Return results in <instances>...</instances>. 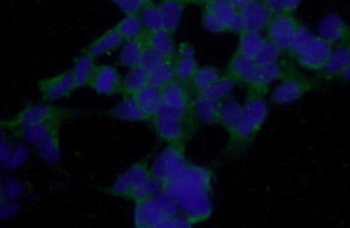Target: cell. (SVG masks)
Here are the masks:
<instances>
[{
	"label": "cell",
	"mask_w": 350,
	"mask_h": 228,
	"mask_svg": "<svg viewBox=\"0 0 350 228\" xmlns=\"http://www.w3.org/2000/svg\"><path fill=\"white\" fill-rule=\"evenodd\" d=\"M267 115L268 107L264 95L249 90L243 105L239 123L235 133L230 136L226 149L228 156L239 155L252 145L267 121Z\"/></svg>",
	"instance_id": "6da1fadb"
},
{
	"label": "cell",
	"mask_w": 350,
	"mask_h": 228,
	"mask_svg": "<svg viewBox=\"0 0 350 228\" xmlns=\"http://www.w3.org/2000/svg\"><path fill=\"white\" fill-rule=\"evenodd\" d=\"M163 190L174 199L189 192H206L211 193V171L207 168L189 162L179 176L170 182L163 184Z\"/></svg>",
	"instance_id": "7a4b0ae2"
},
{
	"label": "cell",
	"mask_w": 350,
	"mask_h": 228,
	"mask_svg": "<svg viewBox=\"0 0 350 228\" xmlns=\"http://www.w3.org/2000/svg\"><path fill=\"white\" fill-rule=\"evenodd\" d=\"M70 111L46 104H32L22 109L14 118L1 121L2 129L15 130L18 128L50 121H64L70 117Z\"/></svg>",
	"instance_id": "3957f363"
},
{
	"label": "cell",
	"mask_w": 350,
	"mask_h": 228,
	"mask_svg": "<svg viewBox=\"0 0 350 228\" xmlns=\"http://www.w3.org/2000/svg\"><path fill=\"white\" fill-rule=\"evenodd\" d=\"M187 164L185 145L174 143L159 153L151 166V173L164 184L179 176Z\"/></svg>",
	"instance_id": "277c9868"
},
{
	"label": "cell",
	"mask_w": 350,
	"mask_h": 228,
	"mask_svg": "<svg viewBox=\"0 0 350 228\" xmlns=\"http://www.w3.org/2000/svg\"><path fill=\"white\" fill-rule=\"evenodd\" d=\"M151 176V167L148 162H137L116 178L107 192L111 196L130 199L131 196Z\"/></svg>",
	"instance_id": "5b68a950"
},
{
	"label": "cell",
	"mask_w": 350,
	"mask_h": 228,
	"mask_svg": "<svg viewBox=\"0 0 350 228\" xmlns=\"http://www.w3.org/2000/svg\"><path fill=\"white\" fill-rule=\"evenodd\" d=\"M209 196L211 193L208 192H193L178 197L175 201L183 216L192 225H196L208 220L213 212V205Z\"/></svg>",
	"instance_id": "8992f818"
},
{
	"label": "cell",
	"mask_w": 350,
	"mask_h": 228,
	"mask_svg": "<svg viewBox=\"0 0 350 228\" xmlns=\"http://www.w3.org/2000/svg\"><path fill=\"white\" fill-rule=\"evenodd\" d=\"M333 51L334 46L330 42L321 36H314L295 58L299 66L305 70L321 73L326 66Z\"/></svg>",
	"instance_id": "52a82bcc"
},
{
	"label": "cell",
	"mask_w": 350,
	"mask_h": 228,
	"mask_svg": "<svg viewBox=\"0 0 350 228\" xmlns=\"http://www.w3.org/2000/svg\"><path fill=\"white\" fill-rule=\"evenodd\" d=\"M298 18L292 14L273 15L267 28V39L284 51H288L297 30L299 27Z\"/></svg>",
	"instance_id": "ba28073f"
},
{
	"label": "cell",
	"mask_w": 350,
	"mask_h": 228,
	"mask_svg": "<svg viewBox=\"0 0 350 228\" xmlns=\"http://www.w3.org/2000/svg\"><path fill=\"white\" fill-rule=\"evenodd\" d=\"M315 84L308 78L293 76L284 79L274 89L271 94L273 104L284 105L301 99L306 93L314 89Z\"/></svg>",
	"instance_id": "9c48e42d"
},
{
	"label": "cell",
	"mask_w": 350,
	"mask_h": 228,
	"mask_svg": "<svg viewBox=\"0 0 350 228\" xmlns=\"http://www.w3.org/2000/svg\"><path fill=\"white\" fill-rule=\"evenodd\" d=\"M38 88L43 101L53 102L68 98L77 89L71 71L43 78L38 83Z\"/></svg>",
	"instance_id": "30bf717a"
},
{
	"label": "cell",
	"mask_w": 350,
	"mask_h": 228,
	"mask_svg": "<svg viewBox=\"0 0 350 228\" xmlns=\"http://www.w3.org/2000/svg\"><path fill=\"white\" fill-rule=\"evenodd\" d=\"M88 86L99 95L113 96L122 92L123 79L112 65H98L94 68Z\"/></svg>",
	"instance_id": "8fae6325"
},
{
	"label": "cell",
	"mask_w": 350,
	"mask_h": 228,
	"mask_svg": "<svg viewBox=\"0 0 350 228\" xmlns=\"http://www.w3.org/2000/svg\"><path fill=\"white\" fill-rule=\"evenodd\" d=\"M295 75H297L295 73L283 66L282 64H279V62L264 65V66H258L251 83L248 84L249 90L265 96L275 81H283Z\"/></svg>",
	"instance_id": "7c38bea8"
},
{
	"label": "cell",
	"mask_w": 350,
	"mask_h": 228,
	"mask_svg": "<svg viewBox=\"0 0 350 228\" xmlns=\"http://www.w3.org/2000/svg\"><path fill=\"white\" fill-rule=\"evenodd\" d=\"M204 9L221 21L229 29V33L240 34L245 31V23L239 9L228 0H212L204 6Z\"/></svg>",
	"instance_id": "4fadbf2b"
},
{
	"label": "cell",
	"mask_w": 350,
	"mask_h": 228,
	"mask_svg": "<svg viewBox=\"0 0 350 228\" xmlns=\"http://www.w3.org/2000/svg\"><path fill=\"white\" fill-rule=\"evenodd\" d=\"M150 121L156 134L168 144L185 142L189 121L159 117H152Z\"/></svg>",
	"instance_id": "5bb4252c"
},
{
	"label": "cell",
	"mask_w": 350,
	"mask_h": 228,
	"mask_svg": "<svg viewBox=\"0 0 350 228\" xmlns=\"http://www.w3.org/2000/svg\"><path fill=\"white\" fill-rule=\"evenodd\" d=\"M167 218L154 198L135 203L133 223L137 228H159Z\"/></svg>",
	"instance_id": "9a60e30c"
},
{
	"label": "cell",
	"mask_w": 350,
	"mask_h": 228,
	"mask_svg": "<svg viewBox=\"0 0 350 228\" xmlns=\"http://www.w3.org/2000/svg\"><path fill=\"white\" fill-rule=\"evenodd\" d=\"M318 32L319 36L333 46L342 45L350 40V27L336 14H328L321 20Z\"/></svg>",
	"instance_id": "2e32d148"
},
{
	"label": "cell",
	"mask_w": 350,
	"mask_h": 228,
	"mask_svg": "<svg viewBox=\"0 0 350 228\" xmlns=\"http://www.w3.org/2000/svg\"><path fill=\"white\" fill-rule=\"evenodd\" d=\"M239 12L245 23V30L253 32L260 33L261 31L267 29L273 16L262 0H256L240 9Z\"/></svg>",
	"instance_id": "e0dca14e"
},
{
	"label": "cell",
	"mask_w": 350,
	"mask_h": 228,
	"mask_svg": "<svg viewBox=\"0 0 350 228\" xmlns=\"http://www.w3.org/2000/svg\"><path fill=\"white\" fill-rule=\"evenodd\" d=\"M108 115L115 120L139 123L151 120V117L139 105L133 96H124L120 103L108 112Z\"/></svg>",
	"instance_id": "ac0fdd59"
},
{
	"label": "cell",
	"mask_w": 350,
	"mask_h": 228,
	"mask_svg": "<svg viewBox=\"0 0 350 228\" xmlns=\"http://www.w3.org/2000/svg\"><path fill=\"white\" fill-rule=\"evenodd\" d=\"M146 45L157 52L165 61L174 62L177 56L174 34L165 29L149 32L146 34Z\"/></svg>",
	"instance_id": "d6986e66"
},
{
	"label": "cell",
	"mask_w": 350,
	"mask_h": 228,
	"mask_svg": "<svg viewBox=\"0 0 350 228\" xmlns=\"http://www.w3.org/2000/svg\"><path fill=\"white\" fill-rule=\"evenodd\" d=\"M350 65V40L337 45L334 49L326 66L321 71V76L326 80L340 77Z\"/></svg>",
	"instance_id": "ffe728a7"
},
{
	"label": "cell",
	"mask_w": 350,
	"mask_h": 228,
	"mask_svg": "<svg viewBox=\"0 0 350 228\" xmlns=\"http://www.w3.org/2000/svg\"><path fill=\"white\" fill-rule=\"evenodd\" d=\"M257 67L254 59L246 58L236 51L228 64L226 75L232 78L237 84H245L248 86L254 76Z\"/></svg>",
	"instance_id": "44dd1931"
},
{
	"label": "cell",
	"mask_w": 350,
	"mask_h": 228,
	"mask_svg": "<svg viewBox=\"0 0 350 228\" xmlns=\"http://www.w3.org/2000/svg\"><path fill=\"white\" fill-rule=\"evenodd\" d=\"M123 42H124L123 36L114 27L106 31L98 39L90 43L87 48L83 49V53L96 59L99 56L114 51Z\"/></svg>",
	"instance_id": "7402d4cb"
},
{
	"label": "cell",
	"mask_w": 350,
	"mask_h": 228,
	"mask_svg": "<svg viewBox=\"0 0 350 228\" xmlns=\"http://www.w3.org/2000/svg\"><path fill=\"white\" fill-rule=\"evenodd\" d=\"M161 104L178 109H191L192 99L186 84L174 81L161 90Z\"/></svg>",
	"instance_id": "603a6c76"
},
{
	"label": "cell",
	"mask_w": 350,
	"mask_h": 228,
	"mask_svg": "<svg viewBox=\"0 0 350 228\" xmlns=\"http://www.w3.org/2000/svg\"><path fill=\"white\" fill-rule=\"evenodd\" d=\"M219 106L220 102L197 94L192 102L193 118L197 123L215 126L219 124Z\"/></svg>",
	"instance_id": "cb8c5ba5"
},
{
	"label": "cell",
	"mask_w": 350,
	"mask_h": 228,
	"mask_svg": "<svg viewBox=\"0 0 350 228\" xmlns=\"http://www.w3.org/2000/svg\"><path fill=\"white\" fill-rule=\"evenodd\" d=\"M62 121H50V123L30 125L14 131L17 138L29 144L37 146L54 132L56 128L60 127Z\"/></svg>",
	"instance_id": "d4e9b609"
},
{
	"label": "cell",
	"mask_w": 350,
	"mask_h": 228,
	"mask_svg": "<svg viewBox=\"0 0 350 228\" xmlns=\"http://www.w3.org/2000/svg\"><path fill=\"white\" fill-rule=\"evenodd\" d=\"M158 5L163 21V29L174 34L185 11V3L183 0H161Z\"/></svg>",
	"instance_id": "484cf974"
},
{
	"label": "cell",
	"mask_w": 350,
	"mask_h": 228,
	"mask_svg": "<svg viewBox=\"0 0 350 228\" xmlns=\"http://www.w3.org/2000/svg\"><path fill=\"white\" fill-rule=\"evenodd\" d=\"M243 105L236 101L232 97L220 101L219 106V124L221 125L229 136H232L239 123L242 114Z\"/></svg>",
	"instance_id": "4316f807"
},
{
	"label": "cell",
	"mask_w": 350,
	"mask_h": 228,
	"mask_svg": "<svg viewBox=\"0 0 350 228\" xmlns=\"http://www.w3.org/2000/svg\"><path fill=\"white\" fill-rule=\"evenodd\" d=\"M124 45L122 47L118 61L122 66L134 68L139 66L140 60L143 55L144 49L146 46V34L139 38L124 40Z\"/></svg>",
	"instance_id": "83f0119b"
},
{
	"label": "cell",
	"mask_w": 350,
	"mask_h": 228,
	"mask_svg": "<svg viewBox=\"0 0 350 228\" xmlns=\"http://www.w3.org/2000/svg\"><path fill=\"white\" fill-rule=\"evenodd\" d=\"M40 157L49 164H57L61 160L60 127L37 145Z\"/></svg>",
	"instance_id": "f1b7e54d"
},
{
	"label": "cell",
	"mask_w": 350,
	"mask_h": 228,
	"mask_svg": "<svg viewBox=\"0 0 350 228\" xmlns=\"http://www.w3.org/2000/svg\"><path fill=\"white\" fill-rule=\"evenodd\" d=\"M148 84L149 73L148 71L140 66L131 68L123 78L122 92L124 96H134Z\"/></svg>",
	"instance_id": "f546056e"
},
{
	"label": "cell",
	"mask_w": 350,
	"mask_h": 228,
	"mask_svg": "<svg viewBox=\"0 0 350 228\" xmlns=\"http://www.w3.org/2000/svg\"><path fill=\"white\" fill-rule=\"evenodd\" d=\"M239 36L237 52L246 58L255 59L267 38H264L260 33L248 30L243 31Z\"/></svg>",
	"instance_id": "4dcf8cb0"
},
{
	"label": "cell",
	"mask_w": 350,
	"mask_h": 228,
	"mask_svg": "<svg viewBox=\"0 0 350 228\" xmlns=\"http://www.w3.org/2000/svg\"><path fill=\"white\" fill-rule=\"evenodd\" d=\"M94 60L95 59L92 58V56L83 54V53L75 59L74 66L71 71L73 73L77 88L89 86L94 68L96 67Z\"/></svg>",
	"instance_id": "1f68e13d"
},
{
	"label": "cell",
	"mask_w": 350,
	"mask_h": 228,
	"mask_svg": "<svg viewBox=\"0 0 350 228\" xmlns=\"http://www.w3.org/2000/svg\"><path fill=\"white\" fill-rule=\"evenodd\" d=\"M237 83L227 75L219 77L215 82L209 86L208 88L203 90L202 92L197 94L206 97L212 101L220 102L224 99L229 98L231 92L235 88Z\"/></svg>",
	"instance_id": "d6a6232c"
},
{
	"label": "cell",
	"mask_w": 350,
	"mask_h": 228,
	"mask_svg": "<svg viewBox=\"0 0 350 228\" xmlns=\"http://www.w3.org/2000/svg\"><path fill=\"white\" fill-rule=\"evenodd\" d=\"M133 97L151 118L154 116L156 112L161 105V90L155 88L150 84L140 90Z\"/></svg>",
	"instance_id": "836d02e7"
},
{
	"label": "cell",
	"mask_w": 350,
	"mask_h": 228,
	"mask_svg": "<svg viewBox=\"0 0 350 228\" xmlns=\"http://www.w3.org/2000/svg\"><path fill=\"white\" fill-rule=\"evenodd\" d=\"M124 40L139 38L144 36V27L139 14H127L115 26Z\"/></svg>",
	"instance_id": "e575fe53"
},
{
	"label": "cell",
	"mask_w": 350,
	"mask_h": 228,
	"mask_svg": "<svg viewBox=\"0 0 350 228\" xmlns=\"http://www.w3.org/2000/svg\"><path fill=\"white\" fill-rule=\"evenodd\" d=\"M176 81L174 64L172 62H164L155 70L149 73V84L155 88L161 90L171 83Z\"/></svg>",
	"instance_id": "d590c367"
},
{
	"label": "cell",
	"mask_w": 350,
	"mask_h": 228,
	"mask_svg": "<svg viewBox=\"0 0 350 228\" xmlns=\"http://www.w3.org/2000/svg\"><path fill=\"white\" fill-rule=\"evenodd\" d=\"M173 64L176 80L184 84L191 82L199 68L195 58H183L180 55L176 56Z\"/></svg>",
	"instance_id": "8d00e7d4"
},
{
	"label": "cell",
	"mask_w": 350,
	"mask_h": 228,
	"mask_svg": "<svg viewBox=\"0 0 350 228\" xmlns=\"http://www.w3.org/2000/svg\"><path fill=\"white\" fill-rule=\"evenodd\" d=\"M139 15L146 32L163 29V21L158 5L153 4L152 2L144 5Z\"/></svg>",
	"instance_id": "74e56055"
},
{
	"label": "cell",
	"mask_w": 350,
	"mask_h": 228,
	"mask_svg": "<svg viewBox=\"0 0 350 228\" xmlns=\"http://www.w3.org/2000/svg\"><path fill=\"white\" fill-rule=\"evenodd\" d=\"M221 75L217 68L212 66L199 67L191 80L193 89L197 93L202 92L215 82Z\"/></svg>",
	"instance_id": "f35d334b"
},
{
	"label": "cell",
	"mask_w": 350,
	"mask_h": 228,
	"mask_svg": "<svg viewBox=\"0 0 350 228\" xmlns=\"http://www.w3.org/2000/svg\"><path fill=\"white\" fill-rule=\"evenodd\" d=\"M162 190H163V183L152 175V176L148 178V181L131 196L130 199L136 203L145 201V199H153L155 198Z\"/></svg>",
	"instance_id": "ab89813d"
},
{
	"label": "cell",
	"mask_w": 350,
	"mask_h": 228,
	"mask_svg": "<svg viewBox=\"0 0 350 228\" xmlns=\"http://www.w3.org/2000/svg\"><path fill=\"white\" fill-rule=\"evenodd\" d=\"M281 53L282 51L279 47L267 39L254 60L258 66L275 64V62H279Z\"/></svg>",
	"instance_id": "60d3db41"
},
{
	"label": "cell",
	"mask_w": 350,
	"mask_h": 228,
	"mask_svg": "<svg viewBox=\"0 0 350 228\" xmlns=\"http://www.w3.org/2000/svg\"><path fill=\"white\" fill-rule=\"evenodd\" d=\"M314 37L308 28L303 26L302 24L299 25L298 30L293 37V42L291 43L290 48L288 49L289 54L293 58H295L297 54L301 51L304 47L308 45L310 40Z\"/></svg>",
	"instance_id": "b9f144b4"
},
{
	"label": "cell",
	"mask_w": 350,
	"mask_h": 228,
	"mask_svg": "<svg viewBox=\"0 0 350 228\" xmlns=\"http://www.w3.org/2000/svg\"><path fill=\"white\" fill-rule=\"evenodd\" d=\"M155 201L158 203L159 207L163 211L165 216L173 217L178 214V211L180 210L178 206L177 201L168 194L167 192L162 190L157 196L155 197Z\"/></svg>",
	"instance_id": "7bdbcfd3"
},
{
	"label": "cell",
	"mask_w": 350,
	"mask_h": 228,
	"mask_svg": "<svg viewBox=\"0 0 350 228\" xmlns=\"http://www.w3.org/2000/svg\"><path fill=\"white\" fill-rule=\"evenodd\" d=\"M164 62L165 61L163 58H161L157 52H155L152 49L146 45L145 49H144L139 66L142 67L148 73H151V71L159 67V65L163 64Z\"/></svg>",
	"instance_id": "ee69618b"
},
{
	"label": "cell",
	"mask_w": 350,
	"mask_h": 228,
	"mask_svg": "<svg viewBox=\"0 0 350 228\" xmlns=\"http://www.w3.org/2000/svg\"><path fill=\"white\" fill-rule=\"evenodd\" d=\"M202 25L206 30L211 33H229V29L225 25L219 21L214 14L207 10L203 11Z\"/></svg>",
	"instance_id": "f6af8a7d"
},
{
	"label": "cell",
	"mask_w": 350,
	"mask_h": 228,
	"mask_svg": "<svg viewBox=\"0 0 350 228\" xmlns=\"http://www.w3.org/2000/svg\"><path fill=\"white\" fill-rule=\"evenodd\" d=\"M124 14H139L144 5L142 0H111Z\"/></svg>",
	"instance_id": "bcb514c9"
},
{
	"label": "cell",
	"mask_w": 350,
	"mask_h": 228,
	"mask_svg": "<svg viewBox=\"0 0 350 228\" xmlns=\"http://www.w3.org/2000/svg\"><path fill=\"white\" fill-rule=\"evenodd\" d=\"M192 226L193 225L185 216H179L177 214L175 216L165 218L159 228H189Z\"/></svg>",
	"instance_id": "7dc6e473"
},
{
	"label": "cell",
	"mask_w": 350,
	"mask_h": 228,
	"mask_svg": "<svg viewBox=\"0 0 350 228\" xmlns=\"http://www.w3.org/2000/svg\"><path fill=\"white\" fill-rule=\"evenodd\" d=\"M23 186H22V183H18L16 182H11V183H6V186H3L2 188V202L10 201L16 197L18 193H21L22 190H23Z\"/></svg>",
	"instance_id": "c3c4849f"
},
{
	"label": "cell",
	"mask_w": 350,
	"mask_h": 228,
	"mask_svg": "<svg viewBox=\"0 0 350 228\" xmlns=\"http://www.w3.org/2000/svg\"><path fill=\"white\" fill-rule=\"evenodd\" d=\"M28 155V151L23 147H18V149H15L14 154L11 156V158L6 162V167L15 168L21 165L22 162L26 160Z\"/></svg>",
	"instance_id": "681fc988"
},
{
	"label": "cell",
	"mask_w": 350,
	"mask_h": 228,
	"mask_svg": "<svg viewBox=\"0 0 350 228\" xmlns=\"http://www.w3.org/2000/svg\"><path fill=\"white\" fill-rule=\"evenodd\" d=\"M178 55L183 58H193L196 55L195 48L190 42H180L177 49Z\"/></svg>",
	"instance_id": "f907efd6"
},
{
	"label": "cell",
	"mask_w": 350,
	"mask_h": 228,
	"mask_svg": "<svg viewBox=\"0 0 350 228\" xmlns=\"http://www.w3.org/2000/svg\"><path fill=\"white\" fill-rule=\"evenodd\" d=\"M262 1L265 2L269 10H270L273 15L283 14V0H262Z\"/></svg>",
	"instance_id": "816d5d0a"
},
{
	"label": "cell",
	"mask_w": 350,
	"mask_h": 228,
	"mask_svg": "<svg viewBox=\"0 0 350 228\" xmlns=\"http://www.w3.org/2000/svg\"><path fill=\"white\" fill-rule=\"evenodd\" d=\"M301 0H283V8L284 14H292L297 10L301 5Z\"/></svg>",
	"instance_id": "f5cc1de1"
},
{
	"label": "cell",
	"mask_w": 350,
	"mask_h": 228,
	"mask_svg": "<svg viewBox=\"0 0 350 228\" xmlns=\"http://www.w3.org/2000/svg\"><path fill=\"white\" fill-rule=\"evenodd\" d=\"M12 146L10 143L8 142H5L4 140H2L1 142V161L2 162H6L11 158V156L14 153H12Z\"/></svg>",
	"instance_id": "db71d44e"
},
{
	"label": "cell",
	"mask_w": 350,
	"mask_h": 228,
	"mask_svg": "<svg viewBox=\"0 0 350 228\" xmlns=\"http://www.w3.org/2000/svg\"><path fill=\"white\" fill-rule=\"evenodd\" d=\"M228 1H230L231 4L240 10V9L245 8L247 5L251 4V3L256 1V0H228Z\"/></svg>",
	"instance_id": "11a10c76"
},
{
	"label": "cell",
	"mask_w": 350,
	"mask_h": 228,
	"mask_svg": "<svg viewBox=\"0 0 350 228\" xmlns=\"http://www.w3.org/2000/svg\"><path fill=\"white\" fill-rule=\"evenodd\" d=\"M186 5L192 4V5H199L205 6L208 5V3H211L212 0H183Z\"/></svg>",
	"instance_id": "9f6ffc18"
},
{
	"label": "cell",
	"mask_w": 350,
	"mask_h": 228,
	"mask_svg": "<svg viewBox=\"0 0 350 228\" xmlns=\"http://www.w3.org/2000/svg\"><path fill=\"white\" fill-rule=\"evenodd\" d=\"M340 78L346 83H350V65L347 68V70L342 74Z\"/></svg>",
	"instance_id": "6f0895ef"
},
{
	"label": "cell",
	"mask_w": 350,
	"mask_h": 228,
	"mask_svg": "<svg viewBox=\"0 0 350 228\" xmlns=\"http://www.w3.org/2000/svg\"><path fill=\"white\" fill-rule=\"evenodd\" d=\"M142 1L144 2V4H148V3L152 2V0H142Z\"/></svg>",
	"instance_id": "680465c9"
}]
</instances>
